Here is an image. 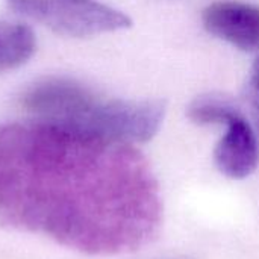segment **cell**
Segmentation results:
<instances>
[{"label": "cell", "mask_w": 259, "mask_h": 259, "mask_svg": "<svg viewBox=\"0 0 259 259\" xmlns=\"http://www.w3.org/2000/svg\"><path fill=\"white\" fill-rule=\"evenodd\" d=\"M0 220L90 255L134 252L162 222L135 144L41 120L0 126Z\"/></svg>", "instance_id": "obj_1"}, {"label": "cell", "mask_w": 259, "mask_h": 259, "mask_svg": "<svg viewBox=\"0 0 259 259\" xmlns=\"http://www.w3.org/2000/svg\"><path fill=\"white\" fill-rule=\"evenodd\" d=\"M164 117V100L103 97L82 85L56 126L137 146L159 132Z\"/></svg>", "instance_id": "obj_2"}, {"label": "cell", "mask_w": 259, "mask_h": 259, "mask_svg": "<svg viewBox=\"0 0 259 259\" xmlns=\"http://www.w3.org/2000/svg\"><path fill=\"white\" fill-rule=\"evenodd\" d=\"M6 3L20 15L64 36L88 38L132 26L129 15L99 0H6Z\"/></svg>", "instance_id": "obj_3"}, {"label": "cell", "mask_w": 259, "mask_h": 259, "mask_svg": "<svg viewBox=\"0 0 259 259\" xmlns=\"http://www.w3.org/2000/svg\"><path fill=\"white\" fill-rule=\"evenodd\" d=\"M202 24L208 33L243 52L259 49V6L231 0L214 2L203 9Z\"/></svg>", "instance_id": "obj_4"}, {"label": "cell", "mask_w": 259, "mask_h": 259, "mask_svg": "<svg viewBox=\"0 0 259 259\" xmlns=\"http://www.w3.org/2000/svg\"><path fill=\"white\" fill-rule=\"evenodd\" d=\"M226 132L214 149V162L229 179L250 176L259 164V143L246 117L237 111L225 123Z\"/></svg>", "instance_id": "obj_5"}, {"label": "cell", "mask_w": 259, "mask_h": 259, "mask_svg": "<svg viewBox=\"0 0 259 259\" xmlns=\"http://www.w3.org/2000/svg\"><path fill=\"white\" fill-rule=\"evenodd\" d=\"M35 50L36 38L27 24L0 20V73L21 67Z\"/></svg>", "instance_id": "obj_6"}, {"label": "cell", "mask_w": 259, "mask_h": 259, "mask_svg": "<svg viewBox=\"0 0 259 259\" xmlns=\"http://www.w3.org/2000/svg\"><path fill=\"white\" fill-rule=\"evenodd\" d=\"M240 111L232 100L223 96H200L187 109L188 118L200 126L206 124H225L228 118Z\"/></svg>", "instance_id": "obj_7"}, {"label": "cell", "mask_w": 259, "mask_h": 259, "mask_svg": "<svg viewBox=\"0 0 259 259\" xmlns=\"http://www.w3.org/2000/svg\"><path fill=\"white\" fill-rule=\"evenodd\" d=\"M250 91H252V96L255 97V105L258 106L259 109V56L256 58V61L253 62V67H252V74H250Z\"/></svg>", "instance_id": "obj_8"}]
</instances>
